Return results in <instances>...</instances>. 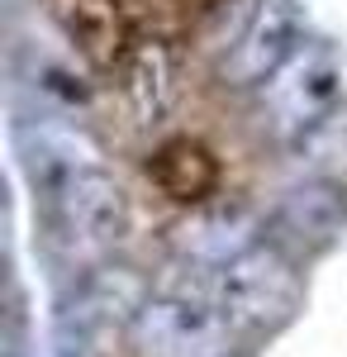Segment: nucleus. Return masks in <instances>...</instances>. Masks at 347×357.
I'll return each instance as SVG.
<instances>
[{"mask_svg":"<svg viewBox=\"0 0 347 357\" xmlns=\"http://www.w3.org/2000/svg\"><path fill=\"white\" fill-rule=\"evenodd\" d=\"M224 0H48L62 33L100 72L176 53Z\"/></svg>","mask_w":347,"mask_h":357,"instance_id":"2","label":"nucleus"},{"mask_svg":"<svg viewBox=\"0 0 347 357\" xmlns=\"http://www.w3.org/2000/svg\"><path fill=\"white\" fill-rule=\"evenodd\" d=\"M100 129L119 186L157 234H186L242 210L267 172L252 110L229 82L176 53L105 77Z\"/></svg>","mask_w":347,"mask_h":357,"instance_id":"1","label":"nucleus"}]
</instances>
